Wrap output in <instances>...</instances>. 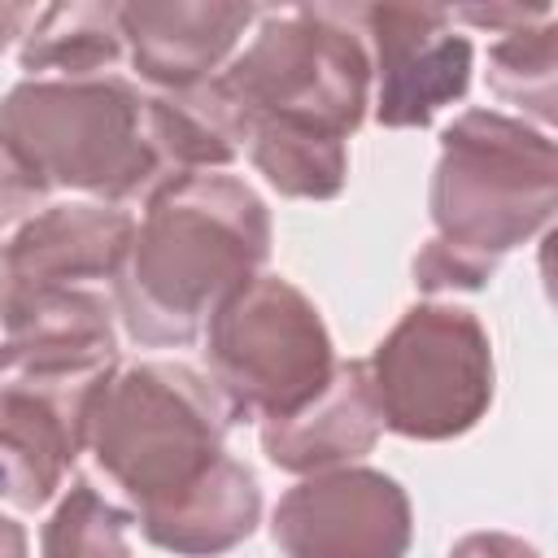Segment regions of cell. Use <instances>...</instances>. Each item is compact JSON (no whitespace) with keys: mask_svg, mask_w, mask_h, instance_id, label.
Segmentation results:
<instances>
[{"mask_svg":"<svg viewBox=\"0 0 558 558\" xmlns=\"http://www.w3.org/2000/svg\"><path fill=\"white\" fill-rule=\"evenodd\" d=\"M227 410L183 362L118 366L92 397L83 453L131 501L148 545L218 558L262 519L257 475L227 453Z\"/></svg>","mask_w":558,"mask_h":558,"instance_id":"obj_1","label":"cell"},{"mask_svg":"<svg viewBox=\"0 0 558 558\" xmlns=\"http://www.w3.org/2000/svg\"><path fill=\"white\" fill-rule=\"evenodd\" d=\"M270 209L235 174H174L144 196L113 275V314L148 349L192 344L214 310L262 275Z\"/></svg>","mask_w":558,"mask_h":558,"instance_id":"obj_2","label":"cell"},{"mask_svg":"<svg viewBox=\"0 0 558 558\" xmlns=\"http://www.w3.org/2000/svg\"><path fill=\"white\" fill-rule=\"evenodd\" d=\"M558 205L554 140L523 118L466 109L440 131L427 209L432 235L414 253L423 292H475L497 262L549 227Z\"/></svg>","mask_w":558,"mask_h":558,"instance_id":"obj_3","label":"cell"},{"mask_svg":"<svg viewBox=\"0 0 558 558\" xmlns=\"http://www.w3.org/2000/svg\"><path fill=\"white\" fill-rule=\"evenodd\" d=\"M196 96L235 153L257 122L349 140L371 105V52L353 31V9H266L244 52L205 78Z\"/></svg>","mask_w":558,"mask_h":558,"instance_id":"obj_4","label":"cell"},{"mask_svg":"<svg viewBox=\"0 0 558 558\" xmlns=\"http://www.w3.org/2000/svg\"><path fill=\"white\" fill-rule=\"evenodd\" d=\"M0 135L48 179L105 205L166 183L148 131V92L122 74L22 78L0 96Z\"/></svg>","mask_w":558,"mask_h":558,"instance_id":"obj_5","label":"cell"},{"mask_svg":"<svg viewBox=\"0 0 558 558\" xmlns=\"http://www.w3.org/2000/svg\"><path fill=\"white\" fill-rule=\"evenodd\" d=\"M205 379L231 427L279 423L310 405L331 371L336 344L318 305L283 275H257L205 323Z\"/></svg>","mask_w":558,"mask_h":558,"instance_id":"obj_6","label":"cell"},{"mask_svg":"<svg viewBox=\"0 0 558 558\" xmlns=\"http://www.w3.org/2000/svg\"><path fill=\"white\" fill-rule=\"evenodd\" d=\"M388 432L405 440L466 436L493 405V344L466 305L418 301L366 357Z\"/></svg>","mask_w":558,"mask_h":558,"instance_id":"obj_7","label":"cell"},{"mask_svg":"<svg viewBox=\"0 0 558 558\" xmlns=\"http://www.w3.org/2000/svg\"><path fill=\"white\" fill-rule=\"evenodd\" d=\"M283 558H405L414 514L405 488L375 466L301 475L270 510Z\"/></svg>","mask_w":558,"mask_h":558,"instance_id":"obj_8","label":"cell"},{"mask_svg":"<svg viewBox=\"0 0 558 558\" xmlns=\"http://www.w3.org/2000/svg\"><path fill=\"white\" fill-rule=\"evenodd\" d=\"M353 17L371 35L375 122L405 131L427 126L445 105L466 96L475 48L449 9L432 4H366Z\"/></svg>","mask_w":558,"mask_h":558,"instance_id":"obj_9","label":"cell"},{"mask_svg":"<svg viewBox=\"0 0 558 558\" xmlns=\"http://www.w3.org/2000/svg\"><path fill=\"white\" fill-rule=\"evenodd\" d=\"M113 371L0 379V506L44 510L65 488L83 453L92 397Z\"/></svg>","mask_w":558,"mask_h":558,"instance_id":"obj_10","label":"cell"},{"mask_svg":"<svg viewBox=\"0 0 558 558\" xmlns=\"http://www.w3.org/2000/svg\"><path fill=\"white\" fill-rule=\"evenodd\" d=\"M118 366L113 305L92 288H52L0 275V379L87 375Z\"/></svg>","mask_w":558,"mask_h":558,"instance_id":"obj_11","label":"cell"},{"mask_svg":"<svg viewBox=\"0 0 558 558\" xmlns=\"http://www.w3.org/2000/svg\"><path fill=\"white\" fill-rule=\"evenodd\" d=\"M253 4L218 0H161V4H118V26L131 70L157 92H187L214 78L231 57Z\"/></svg>","mask_w":558,"mask_h":558,"instance_id":"obj_12","label":"cell"},{"mask_svg":"<svg viewBox=\"0 0 558 558\" xmlns=\"http://www.w3.org/2000/svg\"><path fill=\"white\" fill-rule=\"evenodd\" d=\"M135 218L105 201H61L22 218L0 240V275L52 288H78L83 279H113Z\"/></svg>","mask_w":558,"mask_h":558,"instance_id":"obj_13","label":"cell"},{"mask_svg":"<svg viewBox=\"0 0 558 558\" xmlns=\"http://www.w3.org/2000/svg\"><path fill=\"white\" fill-rule=\"evenodd\" d=\"M384 432L366 362H336L327 388L279 423H257L262 453L288 475L353 466Z\"/></svg>","mask_w":558,"mask_h":558,"instance_id":"obj_14","label":"cell"},{"mask_svg":"<svg viewBox=\"0 0 558 558\" xmlns=\"http://www.w3.org/2000/svg\"><path fill=\"white\" fill-rule=\"evenodd\" d=\"M126 61L118 4H48L22 35L26 78H96Z\"/></svg>","mask_w":558,"mask_h":558,"instance_id":"obj_15","label":"cell"},{"mask_svg":"<svg viewBox=\"0 0 558 558\" xmlns=\"http://www.w3.org/2000/svg\"><path fill=\"white\" fill-rule=\"evenodd\" d=\"M240 153L279 196L292 201H331L349 179V144L323 131L257 122L244 131Z\"/></svg>","mask_w":558,"mask_h":558,"instance_id":"obj_16","label":"cell"},{"mask_svg":"<svg viewBox=\"0 0 558 558\" xmlns=\"http://www.w3.org/2000/svg\"><path fill=\"white\" fill-rule=\"evenodd\" d=\"M554 52H558V26L554 13L514 26L488 44V87L497 100L519 105L523 113L541 118L545 126L554 122Z\"/></svg>","mask_w":558,"mask_h":558,"instance_id":"obj_17","label":"cell"},{"mask_svg":"<svg viewBox=\"0 0 558 558\" xmlns=\"http://www.w3.org/2000/svg\"><path fill=\"white\" fill-rule=\"evenodd\" d=\"M131 514L92 480L61 488V501L39 527V558H131Z\"/></svg>","mask_w":558,"mask_h":558,"instance_id":"obj_18","label":"cell"},{"mask_svg":"<svg viewBox=\"0 0 558 558\" xmlns=\"http://www.w3.org/2000/svg\"><path fill=\"white\" fill-rule=\"evenodd\" d=\"M44 196H48V179L0 135V231L9 235L22 218L44 209Z\"/></svg>","mask_w":558,"mask_h":558,"instance_id":"obj_19","label":"cell"},{"mask_svg":"<svg viewBox=\"0 0 558 558\" xmlns=\"http://www.w3.org/2000/svg\"><path fill=\"white\" fill-rule=\"evenodd\" d=\"M449 558H541V554L510 532H466L449 549Z\"/></svg>","mask_w":558,"mask_h":558,"instance_id":"obj_20","label":"cell"},{"mask_svg":"<svg viewBox=\"0 0 558 558\" xmlns=\"http://www.w3.org/2000/svg\"><path fill=\"white\" fill-rule=\"evenodd\" d=\"M35 13H39V9H31V4H0V52H4L13 39H22V35L31 31Z\"/></svg>","mask_w":558,"mask_h":558,"instance_id":"obj_21","label":"cell"},{"mask_svg":"<svg viewBox=\"0 0 558 558\" xmlns=\"http://www.w3.org/2000/svg\"><path fill=\"white\" fill-rule=\"evenodd\" d=\"M0 558H31V545H26V532L17 519H9L0 510Z\"/></svg>","mask_w":558,"mask_h":558,"instance_id":"obj_22","label":"cell"}]
</instances>
